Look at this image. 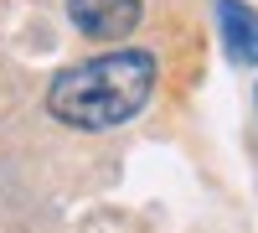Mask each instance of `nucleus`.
<instances>
[{"mask_svg":"<svg viewBox=\"0 0 258 233\" xmlns=\"http://www.w3.org/2000/svg\"><path fill=\"white\" fill-rule=\"evenodd\" d=\"M217 21H222L227 62L253 68V62H258V11L243 6V0H217Z\"/></svg>","mask_w":258,"mask_h":233,"instance_id":"3","label":"nucleus"},{"mask_svg":"<svg viewBox=\"0 0 258 233\" xmlns=\"http://www.w3.org/2000/svg\"><path fill=\"white\" fill-rule=\"evenodd\" d=\"M155 78H160V62L145 47H119V52L78 62V68H62L47 88V109L52 119L88 130V135L119 130L124 119H135L150 104Z\"/></svg>","mask_w":258,"mask_h":233,"instance_id":"1","label":"nucleus"},{"mask_svg":"<svg viewBox=\"0 0 258 233\" xmlns=\"http://www.w3.org/2000/svg\"><path fill=\"white\" fill-rule=\"evenodd\" d=\"M68 16L93 41H124L140 26V0H68Z\"/></svg>","mask_w":258,"mask_h":233,"instance_id":"2","label":"nucleus"}]
</instances>
